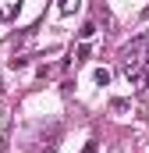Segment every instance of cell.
I'll list each match as a JSON object with an SVG mask.
<instances>
[{"label":"cell","instance_id":"cell-11","mask_svg":"<svg viewBox=\"0 0 149 153\" xmlns=\"http://www.w3.org/2000/svg\"><path fill=\"white\" fill-rule=\"evenodd\" d=\"M142 64H146V68H149V53H146V57H142Z\"/></svg>","mask_w":149,"mask_h":153},{"label":"cell","instance_id":"cell-5","mask_svg":"<svg viewBox=\"0 0 149 153\" xmlns=\"http://www.w3.org/2000/svg\"><path fill=\"white\" fill-rule=\"evenodd\" d=\"M92 36H96V22H85V25L78 29V39H82V43H89Z\"/></svg>","mask_w":149,"mask_h":153},{"label":"cell","instance_id":"cell-7","mask_svg":"<svg viewBox=\"0 0 149 153\" xmlns=\"http://www.w3.org/2000/svg\"><path fill=\"white\" fill-rule=\"evenodd\" d=\"M7 64H11L14 71H21V68H29V57H25V53H14V57H11Z\"/></svg>","mask_w":149,"mask_h":153},{"label":"cell","instance_id":"cell-2","mask_svg":"<svg viewBox=\"0 0 149 153\" xmlns=\"http://www.w3.org/2000/svg\"><path fill=\"white\" fill-rule=\"evenodd\" d=\"M124 75H128L131 85H139V82L146 78V64H142V61H128V64H124Z\"/></svg>","mask_w":149,"mask_h":153},{"label":"cell","instance_id":"cell-10","mask_svg":"<svg viewBox=\"0 0 149 153\" xmlns=\"http://www.w3.org/2000/svg\"><path fill=\"white\" fill-rule=\"evenodd\" d=\"M100 150V143H96V139H92V143H85V146H82V153H96Z\"/></svg>","mask_w":149,"mask_h":153},{"label":"cell","instance_id":"cell-3","mask_svg":"<svg viewBox=\"0 0 149 153\" xmlns=\"http://www.w3.org/2000/svg\"><path fill=\"white\" fill-rule=\"evenodd\" d=\"M18 4H21V0H0V22H11V18L18 14Z\"/></svg>","mask_w":149,"mask_h":153},{"label":"cell","instance_id":"cell-1","mask_svg":"<svg viewBox=\"0 0 149 153\" xmlns=\"http://www.w3.org/2000/svg\"><path fill=\"white\" fill-rule=\"evenodd\" d=\"M146 53H149V32H142V36H135L131 43H128V46H124V50H121L124 64H128V61H142Z\"/></svg>","mask_w":149,"mask_h":153},{"label":"cell","instance_id":"cell-8","mask_svg":"<svg viewBox=\"0 0 149 153\" xmlns=\"http://www.w3.org/2000/svg\"><path fill=\"white\" fill-rule=\"evenodd\" d=\"M110 111H114V114H124V111H131V103H128V100H114Z\"/></svg>","mask_w":149,"mask_h":153},{"label":"cell","instance_id":"cell-6","mask_svg":"<svg viewBox=\"0 0 149 153\" xmlns=\"http://www.w3.org/2000/svg\"><path fill=\"white\" fill-rule=\"evenodd\" d=\"M92 82H96V85H110V71H107V68H96V71H92Z\"/></svg>","mask_w":149,"mask_h":153},{"label":"cell","instance_id":"cell-4","mask_svg":"<svg viewBox=\"0 0 149 153\" xmlns=\"http://www.w3.org/2000/svg\"><path fill=\"white\" fill-rule=\"evenodd\" d=\"M78 7H82V0H57V11H60V14H71Z\"/></svg>","mask_w":149,"mask_h":153},{"label":"cell","instance_id":"cell-9","mask_svg":"<svg viewBox=\"0 0 149 153\" xmlns=\"http://www.w3.org/2000/svg\"><path fill=\"white\" fill-rule=\"evenodd\" d=\"M92 50H89V43H78V50H74V61H85Z\"/></svg>","mask_w":149,"mask_h":153}]
</instances>
